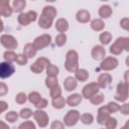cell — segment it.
Masks as SVG:
<instances>
[{
	"label": "cell",
	"instance_id": "cell-43",
	"mask_svg": "<svg viewBox=\"0 0 129 129\" xmlns=\"http://www.w3.org/2000/svg\"><path fill=\"white\" fill-rule=\"evenodd\" d=\"M16 101L19 104H23L26 101V95L25 93L20 92L16 96Z\"/></svg>",
	"mask_w": 129,
	"mask_h": 129
},
{
	"label": "cell",
	"instance_id": "cell-50",
	"mask_svg": "<svg viewBox=\"0 0 129 129\" xmlns=\"http://www.w3.org/2000/svg\"><path fill=\"white\" fill-rule=\"evenodd\" d=\"M8 105L6 102L3 101H1V113H2L3 111L7 109Z\"/></svg>",
	"mask_w": 129,
	"mask_h": 129
},
{
	"label": "cell",
	"instance_id": "cell-15",
	"mask_svg": "<svg viewBox=\"0 0 129 129\" xmlns=\"http://www.w3.org/2000/svg\"><path fill=\"white\" fill-rule=\"evenodd\" d=\"M9 1L2 0L0 2L1 15L4 17H8L11 15L13 9L9 5Z\"/></svg>",
	"mask_w": 129,
	"mask_h": 129
},
{
	"label": "cell",
	"instance_id": "cell-20",
	"mask_svg": "<svg viewBox=\"0 0 129 129\" xmlns=\"http://www.w3.org/2000/svg\"><path fill=\"white\" fill-rule=\"evenodd\" d=\"M37 50L32 43H28L24 47L23 54L28 58H32L36 55Z\"/></svg>",
	"mask_w": 129,
	"mask_h": 129
},
{
	"label": "cell",
	"instance_id": "cell-4",
	"mask_svg": "<svg viewBox=\"0 0 129 129\" xmlns=\"http://www.w3.org/2000/svg\"><path fill=\"white\" fill-rule=\"evenodd\" d=\"M49 60L45 57H40L37 59L34 63L30 66V70L34 73H42L44 68L50 64Z\"/></svg>",
	"mask_w": 129,
	"mask_h": 129
},
{
	"label": "cell",
	"instance_id": "cell-33",
	"mask_svg": "<svg viewBox=\"0 0 129 129\" xmlns=\"http://www.w3.org/2000/svg\"><path fill=\"white\" fill-rule=\"evenodd\" d=\"M80 117L81 122L85 124H90L94 120L93 115L89 113H84L82 114Z\"/></svg>",
	"mask_w": 129,
	"mask_h": 129
},
{
	"label": "cell",
	"instance_id": "cell-26",
	"mask_svg": "<svg viewBox=\"0 0 129 129\" xmlns=\"http://www.w3.org/2000/svg\"><path fill=\"white\" fill-rule=\"evenodd\" d=\"M105 24L104 22L100 19H95L91 22V27L95 31H99L104 29Z\"/></svg>",
	"mask_w": 129,
	"mask_h": 129
},
{
	"label": "cell",
	"instance_id": "cell-28",
	"mask_svg": "<svg viewBox=\"0 0 129 129\" xmlns=\"http://www.w3.org/2000/svg\"><path fill=\"white\" fill-rule=\"evenodd\" d=\"M26 5V2L24 0H16L13 2V9L15 12L23 11Z\"/></svg>",
	"mask_w": 129,
	"mask_h": 129
},
{
	"label": "cell",
	"instance_id": "cell-45",
	"mask_svg": "<svg viewBox=\"0 0 129 129\" xmlns=\"http://www.w3.org/2000/svg\"><path fill=\"white\" fill-rule=\"evenodd\" d=\"M48 105V101L45 98H42L35 105V106L38 108V109H41L46 107Z\"/></svg>",
	"mask_w": 129,
	"mask_h": 129
},
{
	"label": "cell",
	"instance_id": "cell-13",
	"mask_svg": "<svg viewBox=\"0 0 129 129\" xmlns=\"http://www.w3.org/2000/svg\"><path fill=\"white\" fill-rule=\"evenodd\" d=\"M110 113L108 111L107 106H103L100 107L98 110L97 121L101 125H105L106 121L110 117Z\"/></svg>",
	"mask_w": 129,
	"mask_h": 129
},
{
	"label": "cell",
	"instance_id": "cell-46",
	"mask_svg": "<svg viewBox=\"0 0 129 129\" xmlns=\"http://www.w3.org/2000/svg\"><path fill=\"white\" fill-rule=\"evenodd\" d=\"M50 127L51 128L63 129L64 128V126L63 125V124L61 121H60L59 120H54L53 122H52Z\"/></svg>",
	"mask_w": 129,
	"mask_h": 129
},
{
	"label": "cell",
	"instance_id": "cell-49",
	"mask_svg": "<svg viewBox=\"0 0 129 129\" xmlns=\"http://www.w3.org/2000/svg\"><path fill=\"white\" fill-rule=\"evenodd\" d=\"M119 110L121 113L125 114V115H128V104H124L122 106H120Z\"/></svg>",
	"mask_w": 129,
	"mask_h": 129
},
{
	"label": "cell",
	"instance_id": "cell-30",
	"mask_svg": "<svg viewBox=\"0 0 129 129\" xmlns=\"http://www.w3.org/2000/svg\"><path fill=\"white\" fill-rule=\"evenodd\" d=\"M99 40L102 44L107 45L111 41L112 35L108 31H104L100 34Z\"/></svg>",
	"mask_w": 129,
	"mask_h": 129
},
{
	"label": "cell",
	"instance_id": "cell-17",
	"mask_svg": "<svg viewBox=\"0 0 129 129\" xmlns=\"http://www.w3.org/2000/svg\"><path fill=\"white\" fill-rule=\"evenodd\" d=\"M90 18L91 16L89 12L84 9L79 10L76 14V19L81 23H87L90 20Z\"/></svg>",
	"mask_w": 129,
	"mask_h": 129
},
{
	"label": "cell",
	"instance_id": "cell-2",
	"mask_svg": "<svg viewBox=\"0 0 129 129\" xmlns=\"http://www.w3.org/2000/svg\"><path fill=\"white\" fill-rule=\"evenodd\" d=\"M128 37H119L116 39L115 42L111 45L110 51L115 54H120L123 49L128 50Z\"/></svg>",
	"mask_w": 129,
	"mask_h": 129
},
{
	"label": "cell",
	"instance_id": "cell-25",
	"mask_svg": "<svg viewBox=\"0 0 129 129\" xmlns=\"http://www.w3.org/2000/svg\"><path fill=\"white\" fill-rule=\"evenodd\" d=\"M75 78L79 81L84 82L89 78V73L85 69H78L75 72Z\"/></svg>",
	"mask_w": 129,
	"mask_h": 129
},
{
	"label": "cell",
	"instance_id": "cell-18",
	"mask_svg": "<svg viewBox=\"0 0 129 129\" xmlns=\"http://www.w3.org/2000/svg\"><path fill=\"white\" fill-rule=\"evenodd\" d=\"M82 96L79 93H74L68 97L67 102L71 107H75L78 105L81 102Z\"/></svg>",
	"mask_w": 129,
	"mask_h": 129
},
{
	"label": "cell",
	"instance_id": "cell-16",
	"mask_svg": "<svg viewBox=\"0 0 129 129\" xmlns=\"http://www.w3.org/2000/svg\"><path fill=\"white\" fill-rule=\"evenodd\" d=\"M112 77L109 74L103 73L99 76L97 83L99 87L105 88L112 82Z\"/></svg>",
	"mask_w": 129,
	"mask_h": 129
},
{
	"label": "cell",
	"instance_id": "cell-21",
	"mask_svg": "<svg viewBox=\"0 0 129 129\" xmlns=\"http://www.w3.org/2000/svg\"><path fill=\"white\" fill-rule=\"evenodd\" d=\"M53 20V19L41 14L38 20V24L43 29H48L51 27Z\"/></svg>",
	"mask_w": 129,
	"mask_h": 129
},
{
	"label": "cell",
	"instance_id": "cell-6",
	"mask_svg": "<svg viewBox=\"0 0 129 129\" xmlns=\"http://www.w3.org/2000/svg\"><path fill=\"white\" fill-rule=\"evenodd\" d=\"M128 98V84L119 83L116 88V94L114 96L115 99L120 102L125 101Z\"/></svg>",
	"mask_w": 129,
	"mask_h": 129
},
{
	"label": "cell",
	"instance_id": "cell-29",
	"mask_svg": "<svg viewBox=\"0 0 129 129\" xmlns=\"http://www.w3.org/2000/svg\"><path fill=\"white\" fill-rule=\"evenodd\" d=\"M104 95L101 92L97 93L90 98V102L95 105H98L101 104L104 101Z\"/></svg>",
	"mask_w": 129,
	"mask_h": 129
},
{
	"label": "cell",
	"instance_id": "cell-8",
	"mask_svg": "<svg viewBox=\"0 0 129 129\" xmlns=\"http://www.w3.org/2000/svg\"><path fill=\"white\" fill-rule=\"evenodd\" d=\"M99 86L95 82H91L86 85L83 88L82 94L86 99H90L99 91Z\"/></svg>",
	"mask_w": 129,
	"mask_h": 129
},
{
	"label": "cell",
	"instance_id": "cell-5",
	"mask_svg": "<svg viewBox=\"0 0 129 129\" xmlns=\"http://www.w3.org/2000/svg\"><path fill=\"white\" fill-rule=\"evenodd\" d=\"M51 41V36L48 34H44L35 38L33 44L37 50H41L49 45Z\"/></svg>",
	"mask_w": 129,
	"mask_h": 129
},
{
	"label": "cell",
	"instance_id": "cell-3",
	"mask_svg": "<svg viewBox=\"0 0 129 129\" xmlns=\"http://www.w3.org/2000/svg\"><path fill=\"white\" fill-rule=\"evenodd\" d=\"M37 16V13L30 10L27 13H21L18 17V21L19 24L22 26H27L31 22H34L36 20Z\"/></svg>",
	"mask_w": 129,
	"mask_h": 129
},
{
	"label": "cell",
	"instance_id": "cell-34",
	"mask_svg": "<svg viewBox=\"0 0 129 129\" xmlns=\"http://www.w3.org/2000/svg\"><path fill=\"white\" fill-rule=\"evenodd\" d=\"M45 84L47 87L50 89L55 87L58 85L57 78L56 77L48 76L45 80Z\"/></svg>",
	"mask_w": 129,
	"mask_h": 129
},
{
	"label": "cell",
	"instance_id": "cell-1",
	"mask_svg": "<svg viewBox=\"0 0 129 129\" xmlns=\"http://www.w3.org/2000/svg\"><path fill=\"white\" fill-rule=\"evenodd\" d=\"M78 54L75 50H70L66 55V60L64 63L66 69L70 72H75L78 70Z\"/></svg>",
	"mask_w": 129,
	"mask_h": 129
},
{
	"label": "cell",
	"instance_id": "cell-36",
	"mask_svg": "<svg viewBox=\"0 0 129 129\" xmlns=\"http://www.w3.org/2000/svg\"><path fill=\"white\" fill-rule=\"evenodd\" d=\"M67 35L63 33H60L57 35L55 38V43L56 45L61 47L64 45L67 41Z\"/></svg>",
	"mask_w": 129,
	"mask_h": 129
},
{
	"label": "cell",
	"instance_id": "cell-24",
	"mask_svg": "<svg viewBox=\"0 0 129 129\" xmlns=\"http://www.w3.org/2000/svg\"><path fill=\"white\" fill-rule=\"evenodd\" d=\"M41 14L53 19L57 14V11L53 6H46L43 8Z\"/></svg>",
	"mask_w": 129,
	"mask_h": 129
},
{
	"label": "cell",
	"instance_id": "cell-42",
	"mask_svg": "<svg viewBox=\"0 0 129 129\" xmlns=\"http://www.w3.org/2000/svg\"><path fill=\"white\" fill-rule=\"evenodd\" d=\"M33 114V112H32V111L30 109L27 108L22 109L20 111V113H19L20 117L24 119H27L29 118Z\"/></svg>",
	"mask_w": 129,
	"mask_h": 129
},
{
	"label": "cell",
	"instance_id": "cell-12",
	"mask_svg": "<svg viewBox=\"0 0 129 129\" xmlns=\"http://www.w3.org/2000/svg\"><path fill=\"white\" fill-rule=\"evenodd\" d=\"M118 64V61L111 56L106 57L100 64V68L104 71H111L115 69Z\"/></svg>",
	"mask_w": 129,
	"mask_h": 129
},
{
	"label": "cell",
	"instance_id": "cell-40",
	"mask_svg": "<svg viewBox=\"0 0 129 129\" xmlns=\"http://www.w3.org/2000/svg\"><path fill=\"white\" fill-rule=\"evenodd\" d=\"M117 124V120L113 117H111V116L106 121L105 125L106 126L107 128L108 129H114L116 127Z\"/></svg>",
	"mask_w": 129,
	"mask_h": 129
},
{
	"label": "cell",
	"instance_id": "cell-37",
	"mask_svg": "<svg viewBox=\"0 0 129 129\" xmlns=\"http://www.w3.org/2000/svg\"><path fill=\"white\" fill-rule=\"evenodd\" d=\"M6 119L10 123L15 122L18 118V114L15 111H10L5 115Z\"/></svg>",
	"mask_w": 129,
	"mask_h": 129
},
{
	"label": "cell",
	"instance_id": "cell-39",
	"mask_svg": "<svg viewBox=\"0 0 129 129\" xmlns=\"http://www.w3.org/2000/svg\"><path fill=\"white\" fill-rule=\"evenodd\" d=\"M27 58H28L24 54L19 53L17 54L15 61L19 65H25L27 62Z\"/></svg>",
	"mask_w": 129,
	"mask_h": 129
},
{
	"label": "cell",
	"instance_id": "cell-32",
	"mask_svg": "<svg viewBox=\"0 0 129 129\" xmlns=\"http://www.w3.org/2000/svg\"><path fill=\"white\" fill-rule=\"evenodd\" d=\"M42 99L41 95L37 92H31L28 96V100L31 103L35 105Z\"/></svg>",
	"mask_w": 129,
	"mask_h": 129
},
{
	"label": "cell",
	"instance_id": "cell-10",
	"mask_svg": "<svg viewBox=\"0 0 129 129\" xmlns=\"http://www.w3.org/2000/svg\"><path fill=\"white\" fill-rule=\"evenodd\" d=\"M33 117L37 122L39 126L45 127L49 122V117L44 111L37 110L33 113Z\"/></svg>",
	"mask_w": 129,
	"mask_h": 129
},
{
	"label": "cell",
	"instance_id": "cell-7",
	"mask_svg": "<svg viewBox=\"0 0 129 129\" xmlns=\"http://www.w3.org/2000/svg\"><path fill=\"white\" fill-rule=\"evenodd\" d=\"M15 72L14 66L10 62L4 61L0 64V77L1 79H6L10 77Z\"/></svg>",
	"mask_w": 129,
	"mask_h": 129
},
{
	"label": "cell",
	"instance_id": "cell-11",
	"mask_svg": "<svg viewBox=\"0 0 129 129\" xmlns=\"http://www.w3.org/2000/svg\"><path fill=\"white\" fill-rule=\"evenodd\" d=\"M80 118V113L77 110H71L63 117V121L69 126L75 125Z\"/></svg>",
	"mask_w": 129,
	"mask_h": 129
},
{
	"label": "cell",
	"instance_id": "cell-47",
	"mask_svg": "<svg viewBox=\"0 0 129 129\" xmlns=\"http://www.w3.org/2000/svg\"><path fill=\"white\" fill-rule=\"evenodd\" d=\"M120 26L127 31L128 30V19L127 18H124L122 19L120 22Z\"/></svg>",
	"mask_w": 129,
	"mask_h": 129
},
{
	"label": "cell",
	"instance_id": "cell-31",
	"mask_svg": "<svg viewBox=\"0 0 129 129\" xmlns=\"http://www.w3.org/2000/svg\"><path fill=\"white\" fill-rule=\"evenodd\" d=\"M59 73V69L54 64H49L46 67V74L48 76L56 77Z\"/></svg>",
	"mask_w": 129,
	"mask_h": 129
},
{
	"label": "cell",
	"instance_id": "cell-35",
	"mask_svg": "<svg viewBox=\"0 0 129 129\" xmlns=\"http://www.w3.org/2000/svg\"><path fill=\"white\" fill-rule=\"evenodd\" d=\"M17 54L15 52L12 50H8L6 51L3 54L4 58L7 60V61L12 62L13 61H15Z\"/></svg>",
	"mask_w": 129,
	"mask_h": 129
},
{
	"label": "cell",
	"instance_id": "cell-22",
	"mask_svg": "<svg viewBox=\"0 0 129 129\" xmlns=\"http://www.w3.org/2000/svg\"><path fill=\"white\" fill-rule=\"evenodd\" d=\"M56 29L61 32L63 33L67 31L69 28V24L66 19L64 18L58 19L55 23Z\"/></svg>",
	"mask_w": 129,
	"mask_h": 129
},
{
	"label": "cell",
	"instance_id": "cell-44",
	"mask_svg": "<svg viewBox=\"0 0 129 129\" xmlns=\"http://www.w3.org/2000/svg\"><path fill=\"white\" fill-rule=\"evenodd\" d=\"M18 128H31V129H35L36 128V126L35 124L31 121V120L26 121L23 123H22L18 127Z\"/></svg>",
	"mask_w": 129,
	"mask_h": 129
},
{
	"label": "cell",
	"instance_id": "cell-19",
	"mask_svg": "<svg viewBox=\"0 0 129 129\" xmlns=\"http://www.w3.org/2000/svg\"><path fill=\"white\" fill-rule=\"evenodd\" d=\"M63 86L67 91L70 92L72 91L77 87V82L74 78L69 77L64 80Z\"/></svg>",
	"mask_w": 129,
	"mask_h": 129
},
{
	"label": "cell",
	"instance_id": "cell-48",
	"mask_svg": "<svg viewBox=\"0 0 129 129\" xmlns=\"http://www.w3.org/2000/svg\"><path fill=\"white\" fill-rule=\"evenodd\" d=\"M8 91L7 85L3 82H1V96L5 95Z\"/></svg>",
	"mask_w": 129,
	"mask_h": 129
},
{
	"label": "cell",
	"instance_id": "cell-27",
	"mask_svg": "<svg viewBox=\"0 0 129 129\" xmlns=\"http://www.w3.org/2000/svg\"><path fill=\"white\" fill-rule=\"evenodd\" d=\"M52 105L56 109H61L64 107L66 100L61 96L53 98L52 100Z\"/></svg>",
	"mask_w": 129,
	"mask_h": 129
},
{
	"label": "cell",
	"instance_id": "cell-38",
	"mask_svg": "<svg viewBox=\"0 0 129 129\" xmlns=\"http://www.w3.org/2000/svg\"><path fill=\"white\" fill-rule=\"evenodd\" d=\"M61 95V89L60 87L59 86V85H58L55 87H53L50 89V95L52 99L60 96Z\"/></svg>",
	"mask_w": 129,
	"mask_h": 129
},
{
	"label": "cell",
	"instance_id": "cell-23",
	"mask_svg": "<svg viewBox=\"0 0 129 129\" xmlns=\"http://www.w3.org/2000/svg\"><path fill=\"white\" fill-rule=\"evenodd\" d=\"M99 15L103 18H109L112 13L111 7L108 5H102L99 9Z\"/></svg>",
	"mask_w": 129,
	"mask_h": 129
},
{
	"label": "cell",
	"instance_id": "cell-14",
	"mask_svg": "<svg viewBox=\"0 0 129 129\" xmlns=\"http://www.w3.org/2000/svg\"><path fill=\"white\" fill-rule=\"evenodd\" d=\"M106 54L105 48L101 45H97L95 46L92 49L91 55L93 59L96 60H100L102 59Z\"/></svg>",
	"mask_w": 129,
	"mask_h": 129
},
{
	"label": "cell",
	"instance_id": "cell-9",
	"mask_svg": "<svg viewBox=\"0 0 129 129\" xmlns=\"http://www.w3.org/2000/svg\"><path fill=\"white\" fill-rule=\"evenodd\" d=\"M1 43L2 45L7 49H14L18 46V41L12 35L4 34L1 37Z\"/></svg>",
	"mask_w": 129,
	"mask_h": 129
},
{
	"label": "cell",
	"instance_id": "cell-41",
	"mask_svg": "<svg viewBox=\"0 0 129 129\" xmlns=\"http://www.w3.org/2000/svg\"><path fill=\"white\" fill-rule=\"evenodd\" d=\"M107 109L110 113H114L119 110L120 106L114 102H110L106 105Z\"/></svg>",
	"mask_w": 129,
	"mask_h": 129
}]
</instances>
